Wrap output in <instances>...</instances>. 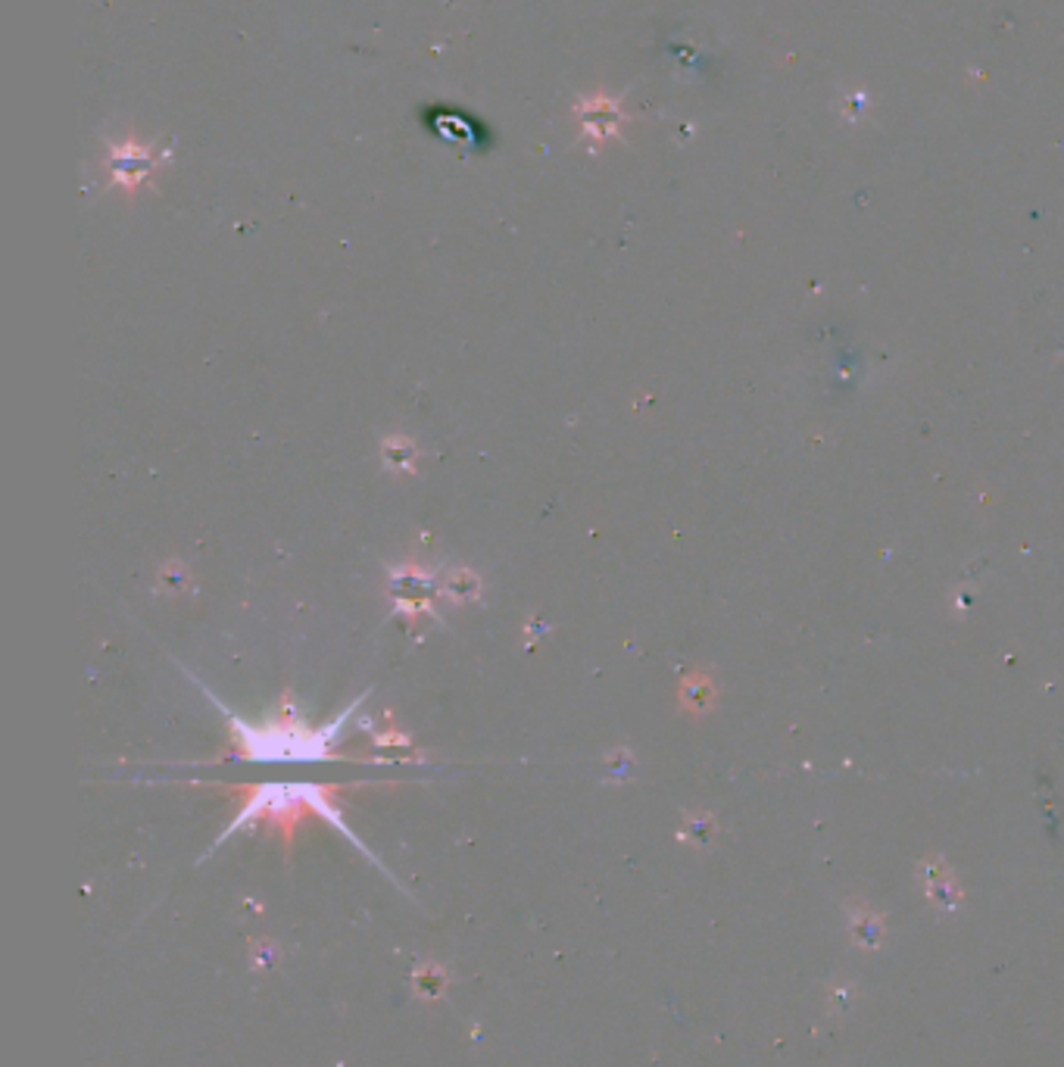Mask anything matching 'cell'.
<instances>
[{"label":"cell","instance_id":"6da1fadb","mask_svg":"<svg viewBox=\"0 0 1064 1067\" xmlns=\"http://www.w3.org/2000/svg\"><path fill=\"white\" fill-rule=\"evenodd\" d=\"M206 696L216 702L222 718L231 727V743H235L231 756L247 759V762H322V759H341V756H337L334 743L344 737V724L353 715V709L359 706L362 699H366V693H362V696L353 699V706H347L331 724L309 727L300 718L297 706H294L291 690L281 696V709H275V715L269 721H263V724L241 721L235 712H228L210 690H206Z\"/></svg>","mask_w":1064,"mask_h":1067},{"label":"cell","instance_id":"7a4b0ae2","mask_svg":"<svg viewBox=\"0 0 1064 1067\" xmlns=\"http://www.w3.org/2000/svg\"><path fill=\"white\" fill-rule=\"evenodd\" d=\"M235 793H241V809L235 815V821H231L222 837L216 840V846H222L228 837H235L238 830H256V827H275L278 834L291 837L294 827L316 815L322 821H328L331 827H337L341 834L359 849L366 852L372 862L375 855L362 846V840L350 830V824L344 821V809L334 802V796L341 793V787L334 784H300V780H266V784H256V787H235Z\"/></svg>","mask_w":1064,"mask_h":1067},{"label":"cell","instance_id":"3957f363","mask_svg":"<svg viewBox=\"0 0 1064 1067\" xmlns=\"http://www.w3.org/2000/svg\"><path fill=\"white\" fill-rule=\"evenodd\" d=\"M387 593H391L397 615L409 624L434 612V600L440 593V578L419 562H403L387 571Z\"/></svg>","mask_w":1064,"mask_h":1067},{"label":"cell","instance_id":"277c9868","mask_svg":"<svg viewBox=\"0 0 1064 1067\" xmlns=\"http://www.w3.org/2000/svg\"><path fill=\"white\" fill-rule=\"evenodd\" d=\"M160 166V156L153 153L150 147L144 144H135V141H122V144H113L110 150V160H107V169H110V181L116 188H122L125 194H135L144 181L153 175V169Z\"/></svg>","mask_w":1064,"mask_h":1067},{"label":"cell","instance_id":"5b68a950","mask_svg":"<svg viewBox=\"0 0 1064 1067\" xmlns=\"http://www.w3.org/2000/svg\"><path fill=\"white\" fill-rule=\"evenodd\" d=\"M578 113H581V128L584 135L596 144H603L606 138H615L618 128H621V113L615 107V100L606 97V94H596L584 103H578Z\"/></svg>","mask_w":1064,"mask_h":1067},{"label":"cell","instance_id":"8992f818","mask_svg":"<svg viewBox=\"0 0 1064 1067\" xmlns=\"http://www.w3.org/2000/svg\"><path fill=\"white\" fill-rule=\"evenodd\" d=\"M381 465L394 475H415V468H419V447L406 434H387L381 440Z\"/></svg>","mask_w":1064,"mask_h":1067},{"label":"cell","instance_id":"52a82bcc","mask_svg":"<svg viewBox=\"0 0 1064 1067\" xmlns=\"http://www.w3.org/2000/svg\"><path fill=\"white\" fill-rule=\"evenodd\" d=\"M440 593L453 603H478L481 600V575L472 568H450L440 578Z\"/></svg>","mask_w":1064,"mask_h":1067},{"label":"cell","instance_id":"ba28073f","mask_svg":"<svg viewBox=\"0 0 1064 1067\" xmlns=\"http://www.w3.org/2000/svg\"><path fill=\"white\" fill-rule=\"evenodd\" d=\"M712 696H715V690H712V684L703 678V674H696V678H687L684 687H681V699H684V706H687L690 712H703L709 702H712Z\"/></svg>","mask_w":1064,"mask_h":1067},{"label":"cell","instance_id":"9c48e42d","mask_svg":"<svg viewBox=\"0 0 1064 1067\" xmlns=\"http://www.w3.org/2000/svg\"><path fill=\"white\" fill-rule=\"evenodd\" d=\"M372 746L387 749L391 756H397V752H403V749L412 746V740H409V734H403V731H397V727H391V731H375Z\"/></svg>","mask_w":1064,"mask_h":1067}]
</instances>
